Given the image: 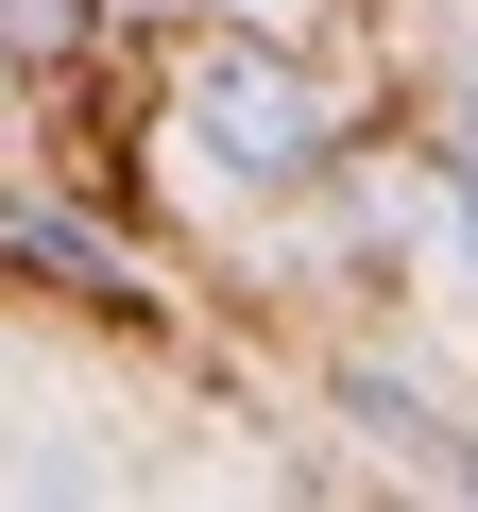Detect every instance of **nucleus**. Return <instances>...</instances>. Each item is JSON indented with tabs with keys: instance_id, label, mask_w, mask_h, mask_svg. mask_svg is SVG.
Returning a JSON list of instances; mask_svg holds the SVG:
<instances>
[{
	"instance_id": "7ed1b4c3",
	"label": "nucleus",
	"mask_w": 478,
	"mask_h": 512,
	"mask_svg": "<svg viewBox=\"0 0 478 512\" xmlns=\"http://www.w3.org/2000/svg\"><path fill=\"white\" fill-rule=\"evenodd\" d=\"M461 222H478V69H461Z\"/></svg>"
},
{
	"instance_id": "f257e3e1",
	"label": "nucleus",
	"mask_w": 478,
	"mask_h": 512,
	"mask_svg": "<svg viewBox=\"0 0 478 512\" xmlns=\"http://www.w3.org/2000/svg\"><path fill=\"white\" fill-rule=\"evenodd\" d=\"M171 154L222 171V188H274V171L325 154V86H308L291 52H257V35H222V52L188 69V103H171Z\"/></svg>"
},
{
	"instance_id": "f03ea898",
	"label": "nucleus",
	"mask_w": 478,
	"mask_h": 512,
	"mask_svg": "<svg viewBox=\"0 0 478 512\" xmlns=\"http://www.w3.org/2000/svg\"><path fill=\"white\" fill-rule=\"evenodd\" d=\"M0 35H35V52H52V35H69V0H0Z\"/></svg>"
}]
</instances>
